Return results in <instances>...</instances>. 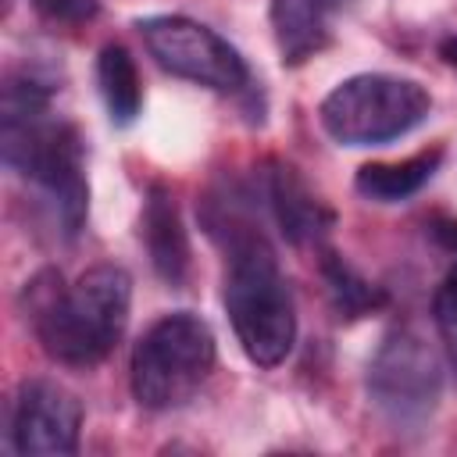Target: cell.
I'll return each mask as SVG.
<instances>
[{"mask_svg": "<svg viewBox=\"0 0 457 457\" xmlns=\"http://www.w3.org/2000/svg\"><path fill=\"white\" fill-rule=\"evenodd\" d=\"M428 232H432V239H436L439 246H446L450 253H457V221H453V218H436V221L428 225Z\"/></svg>", "mask_w": 457, "mask_h": 457, "instance_id": "17", "label": "cell"}, {"mask_svg": "<svg viewBox=\"0 0 457 457\" xmlns=\"http://www.w3.org/2000/svg\"><path fill=\"white\" fill-rule=\"evenodd\" d=\"M14 453H75L82 436V403L50 378H25L11 400L7 421Z\"/></svg>", "mask_w": 457, "mask_h": 457, "instance_id": "8", "label": "cell"}, {"mask_svg": "<svg viewBox=\"0 0 457 457\" xmlns=\"http://www.w3.org/2000/svg\"><path fill=\"white\" fill-rule=\"evenodd\" d=\"M96 82L114 125H132L143 111V82L132 54L121 43H107L96 57Z\"/></svg>", "mask_w": 457, "mask_h": 457, "instance_id": "13", "label": "cell"}, {"mask_svg": "<svg viewBox=\"0 0 457 457\" xmlns=\"http://www.w3.org/2000/svg\"><path fill=\"white\" fill-rule=\"evenodd\" d=\"M264 196H268V207H271V218L278 225V232L296 243V246H307V243H318L332 225H336V214L332 207L307 186V179L286 164V161H268V171H264Z\"/></svg>", "mask_w": 457, "mask_h": 457, "instance_id": "9", "label": "cell"}, {"mask_svg": "<svg viewBox=\"0 0 457 457\" xmlns=\"http://www.w3.org/2000/svg\"><path fill=\"white\" fill-rule=\"evenodd\" d=\"M432 318H436V332L443 339L446 361L457 371V275L453 271L443 278V286L432 296Z\"/></svg>", "mask_w": 457, "mask_h": 457, "instance_id": "15", "label": "cell"}, {"mask_svg": "<svg viewBox=\"0 0 457 457\" xmlns=\"http://www.w3.org/2000/svg\"><path fill=\"white\" fill-rule=\"evenodd\" d=\"M218 343L211 325L193 311H171L157 318L132 346L129 386L139 407L171 411L200 393L214 371Z\"/></svg>", "mask_w": 457, "mask_h": 457, "instance_id": "4", "label": "cell"}, {"mask_svg": "<svg viewBox=\"0 0 457 457\" xmlns=\"http://www.w3.org/2000/svg\"><path fill=\"white\" fill-rule=\"evenodd\" d=\"M453 275H457V264H453Z\"/></svg>", "mask_w": 457, "mask_h": 457, "instance_id": "19", "label": "cell"}, {"mask_svg": "<svg viewBox=\"0 0 457 457\" xmlns=\"http://www.w3.org/2000/svg\"><path fill=\"white\" fill-rule=\"evenodd\" d=\"M321 275H325V286H328V296H332V307L339 318H364V314L386 307V289L375 286L371 278H364L336 250L321 253Z\"/></svg>", "mask_w": 457, "mask_h": 457, "instance_id": "14", "label": "cell"}, {"mask_svg": "<svg viewBox=\"0 0 457 457\" xmlns=\"http://www.w3.org/2000/svg\"><path fill=\"white\" fill-rule=\"evenodd\" d=\"M432 111L421 82L386 71L343 79L318 107L321 129L343 146H375L414 132Z\"/></svg>", "mask_w": 457, "mask_h": 457, "instance_id": "5", "label": "cell"}, {"mask_svg": "<svg viewBox=\"0 0 457 457\" xmlns=\"http://www.w3.org/2000/svg\"><path fill=\"white\" fill-rule=\"evenodd\" d=\"M364 386L371 407L393 432H421L443 396L439 353L414 325H396L371 353Z\"/></svg>", "mask_w": 457, "mask_h": 457, "instance_id": "6", "label": "cell"}, {"mask_svg": "<svg viewBox=\"0 0 457 457\" xmlns=\"http://www.w3.org/2000/svg\"><path fill=\"white\" fill-rule=\"evenodd\" d=\"M54 79L36 68L7 71L0 96V154L4 164L25 175L50 204L64 239L86 228L89 182L86 143L71 121L50 118Z\"/></svg>", "mask_w": 457, "mask_h": 457, "instance_id": "1", "label": "cell"}, {"mask_svg": "<svg viewBox=\"0 0 457 457\" xmlns=\"http://www.w3.org/2000/svg\"><path fill=\"white\" fill-rule=\"evenodd\" d=\"M132 278L118 264H96L71 286L46 268L25 282V314L50 361L68 368L100 364L125 336Z\"/></svg>", "mask_w": 457, "mask_h": 457, "instance_id": "2", "label": "cell"}, {"mask_svg": "<svg viewBox=\"0 0 457 457\" xmlns=\"http://www.w3.org/2000/svg\"><path fill=\"white\" fill-rule=\"evenodd\" d=\"M150 57L175 79L207 86L214 93H236L250 82V68L239 50L186 14H150L136 21Z\"/></svg>", "mask_w": 457, "mask_h": 457, "instance_id": "7", "label": "cell"}, {"mask_svg": "<svg viewBox=\"0 0 457 457\" xmlns=\"http://www.w3.org/2000/svg\"><path fill=\"white\" fill-rule=\"evenodd\" d=\"M225 311L243 353L257 368H275L296 343V303L271 243L246 228L228 239Z\"/></svg>", "mask_w": 457, "mask_h": 457, "instance_id": "3", "label": "cell"}, {"mask_svg": "<svg viewBox=\"0 0 457 457\" xmlns=\"http://www.w3.org/2000/svg\"><path fill=\"white\" fill-rule=\"evenodd\" d=\"M343 0H271L268 18L282 64H303L332 39V14Z\"/></svg>", "mask_w": 457, "mask_h": 457, "instance_id": "11", "label": "cell"}, {"mask_svg": "<svg viewBox=\"0 0 457 457\" xmlns=\"http://www.w3.org/2000/svg\"><path fill=\"white\" fill-rule=\"evenodd\" d=\"M439 57H443L450 68H457V36H450V39L439 43Z\"/></svg>", "mask_w": 457, "mask_h": 457, "instance_id": "18", "label": "cell"}, {"mask_svg": "<svg viewBox=\"0 0 457 457\" xmlns=\"http://www.w3.org/2000/svg\"><path fill=\"white\" fill-rule=\"evenodd\" d=\"M32 7L54 25H86L100 14V0H32Z\"/></svg>", "mask_w": 457, "mask_h": 457, "instance_id": "16", "label": "cell"}, {"mask_svg": "<svg viewBox=\"0 0 457 457\" xmlns=\"http://www.w3.org/2000/svg\"><path fill=\"white\" fill-rule=\"evenodd\" d=\"M439 164H443V146L421 150L403 161H371V164L357 168L353 189L375 204H400V200L421 193V186L439 171Z\"/></svg>", "mask_w": 457, "mask_h": 457, "instance_id": "12", "label": "cell"}, {"mask_svg": "<svg viewBox=\"0 0 457 457\" xmlns=\"http://www.w3.org/2000/svg\"><path fill=\"white\" fill-rule=\"evenodd\" d=\"M139 232H143V243H146V253H150V264H154L157 278L168 282L171 289L186 286L189 264H193L189 236H186L175 193L164 182H154L146 189L143 214H139Z\"/></svg>", "mask_w": 457, "mask_h": 457, "instance_id": "10", "label": "cell"}]
</instances>
